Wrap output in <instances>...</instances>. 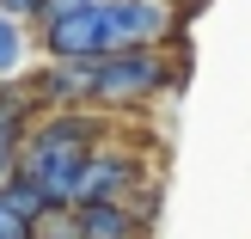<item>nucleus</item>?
I'll use <instances>...</instances> for the list:
<instances>
[{"instance_id": "nucleus-6", "label": "nucleus", "mask_w": 251, "mask_h": 239, "mask_svg": "<svg viewBox=\"0 0 251 239\" xmlns=\"http://www.w3.org/2000/svg\"><path fill=\"white\" fill-rule=\"evenodd\" d=\"M178 0H110V37L123 49H166V37L178 31Z\"/></svg>"}, {"instance_id": "nucleus-3", "label": "nucleus", "mask_w": 251, "mask_h": 239, "mask_svg": "<svg viewBox=\"0 0 251 239\" xmlns=\"http://www.w3.org/2000/svg\"><path fill=\"white\" fill-rule=\"evenodd\" d=\"M19 86H25V98L37 105V117L92 110L98 105V61H37Z\"/></svg>"}, {"instance_id": "nucleus-1", "label": "nucleus", "mask_w": 251, "mask_h": 239, "mask_svg": "<svg viewBox=\"0 0 251 239\" xmlns=\"http://www.w3.org/2000/svg\"><path fill=\"white\" fill-rule=\"evenodd\" d=\"M104 147V110H61V117H37V129L19 147V178L49 196V209H74V184H80L86 159Z\"/></svg>"}, {"instance_id": "nucleus-9", "label": "nucleus", "mask_w": 251, "mask_h": 239, "mask_svg": "<svg viewBox=\"0 0 251 239\" xmlns=\"http://www.w3.org/2000/svg\"><path fill=\"white\" fill-rule=\"evenodd\" d=\"M37 239H86V233H80V215H74V209L43 215V221H37Z\"/></svg>"}, {"instance_id": "nucleus-10", "label": "nucleus", "mask_w": 251, "mask_h": 239, "mask_svg": "<svg viewBox=\"0 0 251 239\" xmlns=\"http://www.w3.org/2000/svg\"><path fill=\"white\" fill-rule=\"evenodd\" d=\"M129 209H135V221H141V227H153V215H159V178H147L141 190L129 196Z\"/></svg>"}, {"instance_id": "nucleus-13", "label": "nucleus", "mask_w": 251, "mask_h": 239, "mask_svg": "<svg viewBox=\"0 0 251 239\" xmlns=\"http://www.w3.org/2000/svg\"><path fill=\"white\" fill-rule=\"evenodd\" d=\"M202 6H208V0H178V12H184V19H196Z\"/></svg>"}, {"instance_id": "nucleus-2", "label": "nucleus", "mask_w": 251, "mask_h": 239, "mask_svg": "<svg viewBox=\"0 0 251 239\" xmlns=\"http://www.w3.org/2000/svg\"><path fill=\"white\" fill-rule=\"evenodd\" d=\"M166 86H172L166 49H123V55L98 61V105L92 110L117 117V110H135V105H147V98H159Z\"/></svg>"}, {"instance_id": "nucleus-7", "label": "nucleus", "mask_w": 251, "mask_h": 239, "mask_svg": "<svg viewBox=\"0 0 251 239\" xmlns=\"http://www.w3.org/2000/svg\"><path fill=\"white\" fill-rule=\"evenodd\" d=\"M74 215H80L86 239H147V227L135 221L129 203H92V209H74Z\"/></svg>"}, {"instance_id": "nucleus-8", "label": "nucleus", "mask_w": 251, "mask_h": 239, "mask_svg": "<svg viewBox=\"0 0 251 239\" xmlns=\"http://www.w3.org/2000/svg\"><path fill=\"white\" fill-rule=\"evenodd\" d=\"M31 37H37V25L0 12V86H19L31 74Z\"/></svg>"}, {"instance_id": "nucleus-5", "label": "nucleus", "mask_w": 251, "mask_h": 239, "mask_svg": "<svg viewBox=\"0 0 251 239\" xmlns=\"http://www.w3.org/2000/svg\"><path fill=\"white\" fill-rule=\"evenodd\" d=\"M49 49V61H104L117 55V37H110V0H98V6L74 12V19L49 25V31H37Z\"/></svg>"}, {"instance_id": "nucleus-4", "label": "nucleus", "mask_w": 251, "mask_h": 239, "mask_svg": "<svg viewBox=\"0 0 251 239\" xmlns=\"http://www.w3.org/2000/svg\"><path fill=\"white\" fill-rule=\"evenodd\" d=\"M153 178V172L141 166L135 154H123V147H98L92 159H86V172H80V184H74V209H92V203H129L141 184Z\"/></svg>"}, {"instance_id": "nucleus-12", "label": "nucleus", "mask_w": 251, "mask_h": 239, "mask_svg": "<svg viewBox=\"0 0 251 239\" xmlns=\"http://www.w3.org/2000/svg\"><path fill=\"white\" fill-rule=\"evenodd\" d=\"M43 6H49V0H0V12H12V19H25V25H37Z\"/></svg>"}, {"instance_id": "nucleus-11", "label": "nucleus", "mask_w": 251, "mask_h": 239, "mask_svg": "<svg viewBox=\"0 0 251 239\" xmlns=\"http://www.w3.org/2000/svg\"><path fill=\"white\" fill-rule=\"evenodd\" d=\"M86 6H98V0H49V6L37 12V31H49V25H61V19H74V12H86Z\"/></svg>"}]
</instances>
